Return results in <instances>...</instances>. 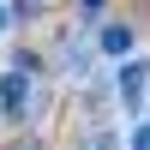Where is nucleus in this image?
<instances>
[{
  "label": "nucleus",
  "mask_w": 150,
  "mask_h": 150,
  "mask_svg": "<svg viewBox=\"0 0 150 150\" xmlns=\"http://www.w3.org/2000/svg\"><path fill=\"white\" fill-rule=\"evenodd\" d=\"M6 24H12V12H6V0H0V30H6Z\"/></svg>",
  "instance_id": "nucleus-7"
},
{
  "label": "nucleus",
  "mask_w": 150,
  "mask_h": 150,
  "mask_svg": "<svg viewBox=\"0 0 150 150\" xmlns=\"http://www.w3.org/2000/svg\"><path fill=\"white\" fill-rule=\"evenodd\" d=\"M144 90H150V60L120 54V108H126V114H138V108H144Z\"/></svg>",
  "instance_id": "nucleus-2"
},
{
  "label": "nucleus",
  "mask_w": 150,
  "mask_h": 150,
  "mask_svg": "<svg viewBox=\"0 0 150 150\" xmlns=\"http://www.w3.org/2000/svg\"><path fill=\"white\" fill-rule=\"evenodd\" d=\"M132 150H150V120H138V126H132Z\"/></svg>",
  "instance_id": "nucleus-5"
},
{
  "label": "nucleus",
  "mask_w": 150,
  "mask_h": 150,
  "mask_svg": "<svg viewBox=\"0 0 150 150\" xmlns=\"http://www.w3.org/2000/svg\"><path fill=\"white\" fill-rule=\"evenodd\" d=\"M90 150H114V144H108V138H102V144H90Z\"/></svg>",
  "instance_id": "nucleus-8"
},
{
  "label": "nucleus",
  "mask_w": 150,
  "mask_h": 150,
  "mask_svg": "<svg viewBox=\"0 0 150 150\" xmlns=\"http://www.w3.org/2000/svg\"><path fill=\"white\" fill-rule=\"evenodd\" d=\"M78 12H84V18H102V12H108V0H78Z\"/></svg>",
  "instance_id": "nucleus-6"
},
{
  "label": "nucleus",
  "mask_w": 150,
  "mask_h": 150,
  "mask_svg": "<svg viewBox=\"0 0 150 150\" xmlns=\"http://www.w3.org/2000/svg\"><path fill=\"white\" fill-rule=\"evenodd\" d=\"M96 48H102L108 60H120V54H132V24H126V18H108L102 30H96Z\"/></svg>",
  "instance_id": "nucleus-3"
},
{
  "label": "nucleus",
  "mask_w": 150,
  "mask_h": 150,
  "mask_svg": "<svg viewBox=\"0 0 150 150\" xmlns=\"http://www.w3.org/2000/svg\"><path fill=\"white\" fill-rule=\"evenodd\" d=\"M6 12H12V18H18V24H30V18H42V0H12Z\"/></svg>",
  "instance_id": "nucleus-4"
},
{
  "label": "nucleus",
  "mask_w": 150,
  "mask_h": 150,
  "mask_svg": "<svg viewBox=\"0 0 150 150\" xmlns=\"http://www.w3.org/2000/svg\"><path fill=\"white\" fill-rule=\"evenodd\" d=\"M0 120H6V126H24V120H30V72L24 66L0 72Z\"/></svg>",
  "instance_id": "nucleus-1"
}]
</instances>
